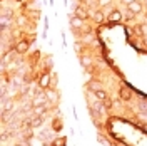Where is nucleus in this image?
Wrapping results in <instances>:
<instances>
[{"instance_id":"nucleus-15","label":"nucleus","mask_w":147,"mask_h":146,"mask_svg":"<svg viewBox=\"0 0 147 146\" xmlns=\"http://www.w3.org/2000/svg\"><path fill=\"white\" fill-rule=\"evenodd\" d=\"M37 104H45V98H44V96L35 98V99H34V106H37Z\"/></svg>"},{"instance_id":"nucleus-4","label":"nucleus","mask_w":147,"mask_h":146,"mask_svg":"<svg viewBox=\"0 0 147 146\" xmlns=\"http://www.w3.org/2000/svg\"><path fill=\"white\" fill-rule=\"evenodd\" d=\"M74 15L79 17V18H82V20H85V18L89 17V12L85 10V7H80V5H79V7L75 9V14H74Z\"/></svg>"},{"instance_id":"nucleus-16","label":"nucleus","mask_w":147,"mask_h":146,"mask_svg":"<svg viewBox=\"0 0 147 146\" xmlns=\"http://www.w3.org/2000/svg\"><path fill=\"white\" fill-rule=\"evenodd\" d=\"M99 3H100V7H107L112 3V0H99Z\"/></svg>"},{"instance_id":"nucleus-23","label":"nucleus","mask_w":147,"mask_h":146,"mask_svg":"<svg viewBox=\"0 0 147 146\" xmlns=\"http://www.w3.org/2000/svg\"><path fill=\"white\" fill-rule=\"evenodd\" d=\"M146 15H147V14H146Z\"/></svg>"},{"instance_id":"nucleus-13","label":"nucleus","mask_w":147,"mask_h":146,"mask_svg":"<svg viewBox=\"0 0 147 146\" xmlns=\"http://www.w3.org/2000/svg\"><path fill=\"white\" fill-rule=\"evenodd\" d=\"M95 98H97L99 101H107V92L104 91V89H100V91L95 92Z\"/></svg>"},{"instance_id":"nucleus-6","label":"nucleus","mask_w":147,"mask_h":146,"mask_svg":"<svg viewBox=\"0 0 147 146\" xmlns=\"http://www.w3.org/2000/svg\"><path fill=\"white\" fill-rule=\"evenodd\" d=\"M70 25H72L74 29L84 27V20H82V18H79V17H75V15H74V17L70 18Z\"/></svg>"},{"instance_id":"nucleus-8","label":"nucleus","mask_w":147,"mask_h":146,"mask_svg":"<svg viewBox=\"0 0 147 146\" xmlns=\"http://www.w3.org/2000/svg\"><path fill=\"white\" fill-rule=\"evenodd\" d=\"M12 18H9V15H2V29L5 30V29H9V27H12Z\"/></svg>"},{"instance_id":"nucleus-3","label":"nucleus","mask_w":147,"mask_h":146,"mask_svg":"<svg viewBox=\"0 0 147 146\" xmlns=\"http://www.w3.org/2000/svg\"><path fill=\"white\" fill-rule=\"evenodd\" d=\"M107 20L109 22H120L122 20V14H120L119 10H112L109 15H107Z\"/></svg>"},{"instance_id":"nucleus-5","label":"nucleus","mask_w":147,"mask_h":146,"mask_svg":"<svg viewBox=\"0 0 147 146\" xmlns=\"http://www.w3.org/2000/svg\"><path fill=\"white\" fill-rule=\"evenodd\" d=\"M38 86H40L42 89H47V87L50 86V76H49V74H44V76L40 77V81H38Z\"/></svg>"},{"instance_id":"nucleus-9","label":"nucleus","mask_w":147,"mask_h":146,"mask_svg":"<svg viewBox=\"0 0 147 146\" xmlns=\"http://www.w3.org/2000/svg\"><path fill=\"white\" fill-rule=\"evenodd\" d=\"M87 87H89L90 91H94V92H97V91H100V89H102L100 82H97V81H90L89 84H87Z\"/></svg>"},{"instance_id":"nucleus-19","label":"nucleus","mask_w":147,"mask_h":146,"mask_svg":"<svg viewBox=\"0 0 147 146\" xmlns=\"http://www.w3.org/2000/svg\"><path fill=\"white\" fill-rule=\"evenodd\" d=\"M34 113H35V114H42V113H44V108H42V106H35Z\"/></svg>"},{"instance_id":"nucleus-12","label":"nucleus","mask_w":147,"mask_h":146,"mask_svg":"<svg viewBox=\"0 0 147 146\" xmlns=\"http://www.w3.org/2000/svg\"><path fill=\"white\" fill-rule=\"evenodd\" d=\"M47 99L57 102V101H59V96H57V92H55L54 89H50V91H47Z\"/></svg>"},{"instance_id":"nucleus-1","label":"nucleus","mask_w":147,"mask_h":146,"mask_svg":"<svg viewBox=\"0 0 147 146\" xmlns=\"http://www.w3.org/2000/svg\"><path fill=\"white\" fill-rule=\"evenodd\" d=\"M15 50H17V54H25L28 50V40H18L17 46H15Z\"/></svg>"},{"instance_id":"nucleus-22","label":"nucleus","mask_w":147,"mask_h":146,"mask_svg":"<svg viewBox=\"0 0 147 146\" xmlns=\"http://www.w3.org/2000/svg\"><path fill=\"white\" fill-rule=\"evenodd\" d=\"M146 7H147V0H146Z\"/></svg>"},{"instance_id":"nucleus-21","label":"nucleus","mask_w":147,"mask_h":146,"mask_svg":"<svg viewBox=\"0 0 147 146\" xmlns=\"http://www.w3.org/2000/svg\"><path fill=\"white\" fill-rule=\"evenodd\" d=\"M142 42H144V44L147 46V35H144V37H142Z\"/></svg>"},{"instance_id":"nucleus-20","label":"nucleus","mask_w":147,"mask_h":146,"mask_svg":"<svg viewBox=\"0 0 147 146\" xmlns=\"http://www.w3.org/2000/svg\"><path fill=\"white\" fill-rule=\"evenodd\" d=\"M122 2H124L125 5H130V3H132V2H136V0H122Z\"/></svg>"},{"instance_id":"nucleus-14","label":"nucleus","mask_w":147,"mask_h":146,"mask_svg":"<svg viewBox=\"0 0 147 146\" xmlns=\"http://www.w3.org/2000/svg\"><path fill=\"white\" fill-rule=\"evenodd\" d=\"M52 146H65V138H57L52 143Z\"/></svg>"},{"instance_id":"nucleus-18","label":"nucleus","mask_w":147,"mask_h":146,"mask_svg":"<svg viewBox=\"0 0 147 146\" xmlns=\"http://www.w3.org/2000/svg\"><path fill=\"white\" fill-rule=\"evenodd\" d=\"M40 124H42V119L40 118H35L34 121H32V126H40Z\"/></svg>"},{"instance_id":"nucleus-2","label":"nucleus","mask_w":147,"mask_h":146,"mask_svg":"<svg viewBox=\"0 0 147 146\" xmlns=\"http://www.w3.org/2000/svg\"><path fill=\"white\" fill-rule=\"evenodd\" d=\"M127 7H129V12H130V14H134V15L142 12V3L137 2V0H136V2H132L130 5H127Z\"/></svg>"},{"instance_id":"nucleus-17","label":"nucleus","mask_w":147,"mask_h":146,"mask_svg":"<svg viewBox=\"0 0 147 146\" xmlns=\"http://www.w3.org/2000/svg\"><path fill=\"white\" fill-rule=\"evenodd\" d=\"M25 22H27V20H25V17H24V15H20V17L17 18V24H18V25H24Z\"/></svg>"},{"instance_id":"nucleus-7","label":"nucleus","mask_w":147,"mask_h":146,"mask_svg":"<svg viewBox=\"0 0 147 146\" xmlns=\"http://www.w3.org/2000/svg\"><path fill=\"white\" fill-rule=\"evenodd\" d=\"M80 64H82L84 69H89V67L92 65V59L89 57V55H82V57H80Z\"/></svg>"},{"instance_id":"nucleus-11","label":"nucleus","mask_w":147,"mask_h":146,"mask_svg":"<svg viewBox=\"0 0 147 146\" xmlns=\"http://www.w3.org/2000/svg\"><path fill=\"white\" fill-rule=\"evenodd\" d=\"M120 98L124 101H129L132 98V94H130V91H129L127 87H120Z\"/></svg>"},{"instance_id":"nucleus-10","label":"nucleus","mask_w":147,"mask_h":146,"mask_svg":"<svg viewBox=\"0 0 147 146\" xmlns=\"http://www.w3.org/2000/svg\"><path fill=\"white\" fill-rule=\"evenodd\" d=\"M92 18H94V22H97V24H100V22H104V14H102L100 10H97V12H94V14H90Z\"/></svg>"}]
</instances>
